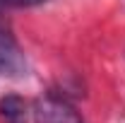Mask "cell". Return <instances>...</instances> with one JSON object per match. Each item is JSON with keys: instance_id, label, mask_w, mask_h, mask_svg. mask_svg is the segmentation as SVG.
Segmentation results:
<instances>
[{"instance_id": "obj_2", "label": "cell", "mask_w": 125, "mask_h": 123, "mask_svg": "<svg viewBox=\"0 0 125 123\" xmlns=\"http://www.w3.org/2000/svg\"><path fill=\"white\" fill-rule=\"evenodd\" d=\"M27 73V61L19 44L10 31L0 29V75L5 77H19Z\"/></svg>"}, {"instance_id": "obj_3", "label": "cell", "mask_w": 125, "mask_h": 123, "mask_svg": "<svg viewBox=\"0 0 125 123\" xmlns=\"http://www.w3.org/2000/svg\"><path fill=\"white\" fill-rule=\"evenodd\" d=\"M27 101L17 94H7L0 99V116L5 118V123H27Z\"/></svg>"}, {"instance_id": "obj_5", "label": "cell", "mask_w": 125, "mask_h": 123, "mask_svg": "<svg viewBox=\"0 0 125 123\" xmlns=\"http://www.w3.org/2000/svg\"><path fill=\"white\" fill-rule=\"evenodd\" d=\"M0 2H2V0H0Z\"/></svg>"}, {"instance_id": "obj_4", "label": "cell", "mask_w": 125, "mask_h": 123, "mask_svg": "<svg viewBox=\"0 0 125 123\" xmlns=\"http://www.w3.org/2000/svg\"><path fill=\"white\" fill-rule=\"evenodd\" d=\"M5 2L17 5V7H24V5H36V2H41V0H5Z\"/></svg>"}, {"instance_id": "obj_1", "label": "cell", "mask_w": 125, "mask_h": 123, "mask_svg": "<svg viewBox=\"0 0 125 123\" xmlns=\"http://www.w3.org/2000/svg\"><path fill=\"white\" fill-rule=\"evenodd\" d=\"M34 118L36 123H82L77 111L70 106V101L55 92H48L36 99Z\"/></svg>"}]
</instances>
